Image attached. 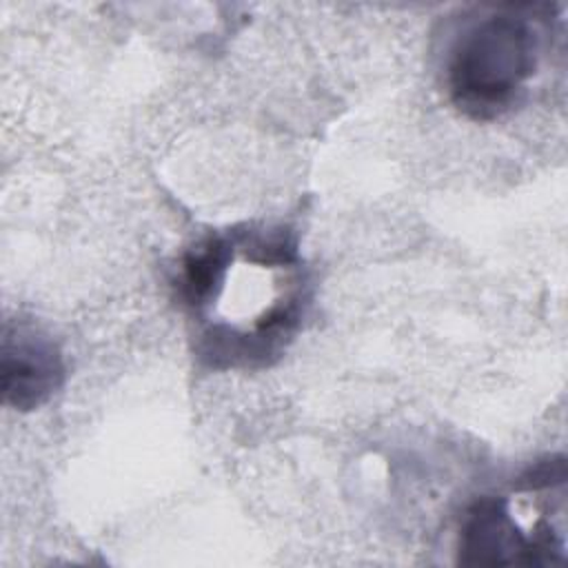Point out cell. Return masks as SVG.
<instances>
[{
	"instance_id": "1",
	"label": "cell",
	"mask_w": 568,
	"mask_h": 568,
	"mask_svg": "<svg viewBox=\"0 0 568 568\" xmlns=\"http://www.w3.org/2000/svg\"><path fill=\"white\" fill-rule=\"evenodd\" d=\"M535 11L530 4L495 7L457 33L446 62V89L466 118L495 120L524 98L544 47Z\"/></svg>"
},
{
	"instance_id": "2",
	"label": "cell",
	"mask_w": 568,
	"mask_h": 568,
	"mask_svg": "<svg viewBox=\"0 0 568 568\" xmlns=\"http://www.w3.org/2000/svg\"><path fill=\"white\" fill-rule=\"evenodd\" d=\"M457 550L464 566H541L561 561L564 539L548 521L521 530L504 497H484L466 510Z\"/></svg>"
},
{
	"instance_id": "3",
	"label": "cell",
	"mask_w": 568,
	"mask_h": 568,
	"mask_svg": "<svg viewBox=\"0 0 568 568\" xmlns=\"http://www.w3.org/2000/svg\"><path fill=\"white\" fill-rule=\"evenodd\" d=\"M64 359L58 344L31 324H4L0 348V388L7 406L33 410L62 386Z\"/></svg>"
}]
</instances>
